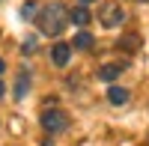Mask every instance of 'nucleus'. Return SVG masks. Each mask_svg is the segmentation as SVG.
I'll list each match as a JSON object with an SVG mask.
<instances>
[{
    "label": "nucleus",
    "instance_id": "nucleus-1",
    "mask_svg": "<svg viewBox=\"0 0 149 146\" xmlns=\"http://www.w3.org/2000/svg\"><path fill=\"white\" fill-rule=\"evenodd\" d=\"M36 24H39V30L45 36H60L66 30V24H69V12L63 3H48L42 12H39V18H36Z\"/></svg>",
    "mask_w": 149,
    "mask_h": 146
},
{
    "label": "nucleus",
    "instance_id": "nucleus-15",
    "mask_svg": "<svg viewBox=\"0 0 149 146\" xmlns=\"http://www.w3.org/2000/svg\"><path fill=\"white\" fill-rule=\"evenodd\" d=\"M78 3H81V6H86V3H95V0H78Z\"/></svg>",
    "mask_w": 149,
    "mask_h": 146
},
{
    "label": "nucleus",
    "instance_id": "nucleus-4",
    "mask_svg": "<svg viewBox=\"0 0 149 146\" xmlns=\"http://www.w3.org/2000/svg\"><path fill=\"white\" fill-rule=\"evenodd\" d=\"M69 57H72V45L57 42V45L51 48V60H54V66H60V69H63V66L69 63Z\"/></svg>",
    "mask_w": 149,
    "mask_h": 146
},
{
    "label": "nucleus",
    "instance_id": "nucleus-13",
    "mask_svg": "<svg viewBox=\"0 0 149 146\" xmlns=\"http://www.w3.org/2000/svg\"><path fill=\"white\" fill-rule=\"evenodd\" d=\"M3 92H6V87H3V81H0V99H3Z\"/></svg>",
    "mask_w": 149,
    "mask_h": 146
},
{
    "label": "nucleus",
    "instance_id": "nucleus-10",
    "mask_svg": "<svg viewBox=\"0 0 149 146\" xmlns=\"http://www.w3.org/2000/svg\"><path fill=\"white\" fill-rule=\"evenodd\" d=\"M27 87H30V78H27V75H21V78H18V83H15V99H24Z\"/></svg>",
    "mask_w": 149,
    "mask_h": 146
},
{
    "label": "nucleus",
    "instance_id": "nucleus-9",
    "mask_svg": "<svg viewBox=\"0 0 149 146\" xmlns=\"http://www.w3.org/2000/svg\"><path fill=\"white\" fill-rule=\"evenodd\" d=\"M69 21H72V24H90V12H86L84 6H74V9L69 12Z\"/></svg>",
    "mask_w": 149,
    "mask_h": 146
},
{
    "label": "nucleus",
    "instance_id": "nucleus-6",
    "mask_svg": "<svg viewBox=\"0 0 149 146\" xmlns=\"http://www.w3.org/2000/svg\"><path fill=\"white\" fill-rule=\"evenodd\" d=\"M116 48H119V51H137V48H140V36H137V33H125V36H119Z\"/></svg>",
    "mask_w": 149,
    "mask_h": 146
},
{
    "label": "nucleus",
    "instance_id": "nucleus-7",
    "mask_svg": "<svg viewBox=\"0 0 149 146\" xmlns=\"http://www.w3.org/2000/svg\"><path fill=\"white\" fill-rule=\"evenodd\" d=\"M119 72H122V66H116V63H107V66H102V69H98V81L110 83V81H116V78H119Z\"/></svg>",
    "mask_w": 149,
    "mask_h": 146
},
{
    "label": "nucleus",
    "instance_id": "nucleus-14",
    "mask_svg": "<svg viewBox=\"0 0 149 146\" xmlns=\"http://www.w3.org/2000/svg\"><path fill=\"white\" fill-rule=\"evenodd\" d=\"M3 72H6V63H3V60H0V75H3Z\"/></svg>",
    "mask_w": 149,
    "mask_h": 146
},
{
    "label": "nucleus",
    "instance_id": "nucleus-3",
    "mask_svg": "<svg viewBox=\"0 0 149 146\" xmlns=\"http://www.w3.org/2000/svg\"><path fill=\"white\" fill-rule=\"evenodd\" d=\"M66 125H69V116L63 111H45L42 113V128L51 131V134H54V131H63Z\"/></svg>",
    "mask_w": 149,
    "mask_h": 146
},
{
    "label": "nucleus",
    "instance_id": "nucleus-5",
    "mask_svg": "<svg viewBox=\"0 0 149 146\" xmlns=\"http://www.w3.org/2000/svg\"><path fill=\"white\" fill-rule=\"evenodd\" d=\"M128 99H131V92H128L125 87H110V90H107V102L113 104V107L128 104Z\"/></svg>",
    "mask_w": 149,
    "mask_h": 146
},
{
    "label": "nucleus",
    "instance_id": "nucleus-2",
    "mask_svg": "<svg viewBox=\"0 0 149 146\" xmlns=\"http://www.w3.org/2000/svg\"><path fill=\"white\" fill-rule=\"evenodd\" d=\"M98 18H102L104 27H119V24L125 21V12H122V6H119V3L107 0V3L102 6V12H98Z\"/></svg>",
    "mask_w": 149,
    "mask_h": 146
},
{
    "label": "nucleus",
    "instance_id": "nucleus-11",
    "mask_svg": "<svg viewBox=\"0 0 149 146\" xmlns=\"http://www.w3.org/2000/svg\"><path fill=\"white\" fill-rule=\"evenodd\" d=\"M21 51H24V54H33V51H36V36H30V39H24Z\"/></svg>",
    "mask_w": 149,
    "mask_h": 146
},
{
    "label": "nucleus",
    "instance_id": "nucleus-8",
    "mask_svg": "<svg viewBox=\"0 0 149 146\" xmlns=\"http://www.w3.org/2000/svg\"><path fill=\"white\" fill-rule=\"evenodd\" d=\"M93 33H86V30H81V33H74V39H72V48H84V51H86V48H93Z\"/></svg>",
    "mask_w": 149,
    "mask_h": 146
},
{
    "label": "nucleus",
    "instance_id": "nucleus-16",
    "mask_svg": "<svg viewBox=\"0 0 149 146\" xmlns=\"http://www.w3.org/2000/svg\"><path fill=\"white\" fill-rule=\"evenodd\" d=\"M140 3H146V0H140Z\"/></svg>",
    "mask_w": 149,
    "mask_h": 146
},
{
    "label": "nucleus",
    "instance_id": "nucleus-12",
    "mask_svg": "<svg viewBox=\"0 0 149 146\" xmlns=\"http://www.w3.org/2000/svg\"><path fill=\"white\" fill-rule=\"evenodd\" d=\"M36 15V3H24V9H21V18H33Z\"/></svg>",
    "mask_w": 149,
    "mask_h": 146
}]
</instances>
